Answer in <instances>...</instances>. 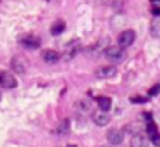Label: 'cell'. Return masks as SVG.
Returning <instances> with one entry per match:
<instances>
[{
	"mask_svg": "<svg viewBox=\"0 0 160 147\" xmlns=\"http://www.w3.org/2000/svg\"><path fill=\"white\" fill-rule=\"evenodd\" d=\"M104 56L108 59V60L118 63V62H121L125 56L124 48H121V46H108L107 49L104 50Z\"/></svg>",
	"mask_w": 160,
	"mask_h": 147,
	"instance_id": "1",
	"label": "cell"
},
{
	"mask_svg": "<svg viewBox=\"0 0 160 147\" xmlns=\"http://www.w3.org/2000/svg\"><path fill=\"white\" fill-rule=\"evenodd\" d=\"M135 31L133 30H124L121 34L118 35V46L121 48H128L135 42Z\"/></svg>",
	"mask_w": 160,
	"mask_h": 147,
	"instance_id": "2",
	"label": "cell"
},
{
	"mask_svg": "<svg viewBox=\"0 0 160 147\" xmlns=\"http://www.w3.org/2000/svg\"><path fill=\"white\" fill-rule=\"evenodd\" d=\"M18 86V81L11 73L8 72H0V87L7 90H13Z\"/></svg>",
	"mask_w": 160,
	"mask_h": 147,
	"instance_id": "3",
	"label": "cell"
},
{
	"mask_svg": "<svg viewBox=\"0 0 160 147\" xmlns=\"http://www.w3.org/2000/svg\"><path fill=\"white\" fill-rule=\"evenodd\" d=\"M82 50V45H80V41H70L69 45L66 46V49H65V60H70V59H73L76 55Z\"/></svg>",
	"mask_w": 160,
	"mask_h": 147,
	"instance_id": "4",
	"label": "cell"
},
{
	"mask_svg": "<svg viewBox=\"0 0 160 147\" xmlns=\"http://www.w3.org/2000/svg\"><path fill=\"white\" fill-rule=\"evenodd\" d=\"M27 60L22 56H14L11 59V69L17 73V74H24L27 72Z\"/></svg>",
	"mask_w": 160,
	"mask_h": 147,
	"instance_id": "5",
	"label": "cell"
},
{
	"mask_svg": "<svg viewBox=\"0 0 160 147\" xmlns=\"http://www.w3.org/2000/svg\"><path fill=\"white\" fill-rule=\"evenodd\" d=\"M107 140L110 145L112 146H118L124 142V132L119 129H110L107 132Z\"/></svg>",
	"mask_w": 160,
	"mask_h": 147,
	"instance_id": "6",
	"label": "cell"
},
{
	"mask_svg": "<svg viewBox=\"0 0 160 147\" xmlns=\"http://www.w3.org/2000/svg\"><path fill=\"white\" fill-rule=\"evenodd\" d=\"M146 130H148V135H149L150 142H152L156 147H160V135H159V132H158V126L155 125V122H153L152 119L148 122Z\"/></svg>",
	"mask_w": 160,
	"mask_h": 147,
	"instance_id": "7",
	"label": "cell"
},
{
	"mask_svg": "<svg viewBox=\"0 0 160 147\" xmlns=\"http://www.w3.org/2000/svg\"><path fill=\"white\" fill-rule=\"evenodd\" d=\"M117 73H118V70L115 66H102L96 70L97 78H112L117 76Z\"/></svg>",
	"mask_w": 160,
	"mask_h": 147,
	"instance_id": "8",
	"label": "cell"
},
{
	"mask_svg": "<svg viewBox=\"0 0 160 147\" xmlns=\"http://www.w3.org/2000/svg\"><path fill=\"white\" fill-rule=\"evenodd\" d=\"M110 121H111V118H110V115L107 114L105 111H96L93 114V122L96 123L97 126H107L108 123H110Z\"/></svg>",
	"mask_w": 160,
	"mask_h": 147,
	"instance_id": "9",
	"label": "cell"
},
{
	"mask_svg": "<svg viewBox=\"0 0 160 147\" xmlns=\"http://www.w3.org/2000/svg\"><path fill=\"white\" fill-rule=\"evenodd\" d=\"M20 44L28 49H37L39 46V38L35 35H24L20 39Z\"/></svg>",
	"mask_w": 160,
	"mask_h": 147,
	"instance_id": "10",
	"label": "cell"
},
{
	"mask_svg": "<svg viewBox=\"0 0 160 147\" xmlns=\"http://www.w3.org/2000/svg\"><path fill=\"white\" fill-rule=\"evenodd\" d=\"M107 48H108V38H101L96 45L88 48L87 52L91 53V55H98V53H104V50Z\"/></svg>",
	"mask_w": 160,
	"mask_h": 147,
	"instance_id": "11",
	"label": "cell"
},
{
	"mask_svg": "<svg viewBox=\"0 0 160 147\" xmlns=\"http://www.w3.org/2000/svg\"><path fill=\"white\" fill-rule=\"evenodd\" d=\"M131 147H149V139L142 133H136L131 139Z\"/></svg>",
	"mask_w": 160,
	"mask_h": 147,
	"instance_id": "12",
	"label": "cell"
},
{
	"mask_svg": "<svg viewBox=\"0 0 160 147\" xmlns=\"http://www.w3.org/2000/svg\"><path fill=\"white\" fill-rule=\"evenodd\" d=\"M42 59H44V62L52 64V63H56V62L61 59V55L53 49H47V50H44V53H42Z\"/></svg>",
	"mask_w": 160,
	"mask_h": 147,
	"instance_id": "13",
	"label": "cell"
},
{
	"mask_svg": "<svg viewBox=\"0 0 160 147\" xmlns=\"http://www.w3.org/2000/svg\"><path fill=\"white\" fill-rule=\"evenodd\" d=\"M97 104H98V108L101 109V111L107 112L108 109L111 108V105H112V101H111L110 97H104V95H101V97L97 98Z\"/></svg>",
	"mask_w": 160,
	"mask_h": 147,
	"instance_id": "14",
	"label": "cell"
},
{
	"mask_svg": "<svg viewBox=\"0 0 160 147\" xmlns=\"http://www.w3.org/2000/svg\"><path fill=\"white\" fill-rule=\"evenodd\" d=\"M150 34L155 38H159L160 36V17L159 16H156L152 20V22H150Z\"/></svg>",
	"mask_w": 160,
	"mask_h": 147,
	"instance_id": "15",
	"label": "cell"
},
{
	"mask_svg": "<svg viewBox=\"0 0 160 147\" xmlns=\"http://www.w3.org/2000/svg\"><path fill=\"white\" fill-rule=\"evenodd\" d=\"M65 28H66L65 22L59 20V21H56L55 24L51 27V34H52V35H59V34H62L65 31Z\"/></svg>",
	"mask_w": 160,
	"mask_h": 147,
	"instance_id": "16",
	"label": "cell"
},
{
	"mask_svg": "<svg viewBox=\"0 0 160 147\" xmlns=\"http://www.w3.org/2000/svg\"><path fill=\"white\" fill-rule=\"evenodd\" d=\"M79 108H80V111H83V112H88L91 109V101L86 100V98L80 100L79 101Z\"/></svg>",
	"mask_w": 160,
	"mask_h": 147,
	"instance_id": "17",
	"label": "cell"
},
{
	"mask_svg": "<svg viewBox=\"0 0 160 147\" xmlns=\"http://www.w3.org/2000/svg\"><path fill=\"white\" fill-rule=\"evenodd\" d=\"M68 130H69V121L68 119H65L63 122L59 125V128H58V133H68Z\"/></svg>",
	"mask_w": 160,
	"mask_h": 147,
	"instance_id": "18",
	"label": "cell"
},
{
	"mask_svg": "<svg viewBox=\"0 0 160 147\" xmlns=\"http://www.w3.org/2000/svg\"><path fill=\"white\" fill-rule=\"evenodd\" d=\"M160 92V84H156L155 87H152V88L149 90V95L152 97V95H158Z\"/></svg>",
	"mask_w": 160,
	"mask_h": 147,
	"instance_id": "19",
	"label": "cell"
},
{
	"mask_svg": "<svg viewBox=\"0 0 160 147\" xmlns=\"http://www.w3.org/2000/svg\"><path fill=\"white\" fill-rule=\"evenodd\" d=\"M131 101L132 102H135V104H145V102H148V98H143V97H132L131 98Z\"/></svg>",
	"mask_w": 160,
	"mask_h": 147,
	"instance_id": "20",
	"label": "cell"
},
{
	"mask_svg": "<svg viewBox=\"0 0 160 147\" xmlns=\"http://www.w3.org/2000/svg\"><path fill=\"white\" fill-rule=\"evenodd\" d=\"M152 13L155 14V16H160V7H159V6H153Z\"/></svg>",
	"mask_w": 160,
	"mask_h": 147,
	"instance_id": "21",
	"label": "cell"
},
{
	"mask_svg": "<svg viewBox=\"0 0 160 147\" xmlns=\"http://www.w3.org/2000/svg\"><path fill=\"white\" fill-rule=\"evenodd\" d=\"M102 147H115V146H112V145H110V146H102Z\"/></svg>",
	"mask_w": 160,
	"mask_h": 147,
	"instance_id": "22",
	"label": "cell"
}]
</instances>
